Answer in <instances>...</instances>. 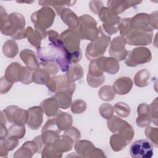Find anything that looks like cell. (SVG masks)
Masks as SVG:
<instances>
[{
  "mask_svg": "<svg viewBox=\"0 0 158 158\" xmlns=\"http://www.w3.org/2000/svg\"><path fill=\"white\" fill-rule=\"evenodd\" d=\"M72 94L65 92H57L54 96L59 108L67 109L72 105Z\"/></svg>",
  "mask_w": 158,
  "mask_h": 158,
  "instance_id": "obj_28",
  "label": "cell"
},
{
  "mask_svg": "<svg viewBox=\"0 0 158 158\" xmlns=\"http://www.w3.org/2000/svg\"><path fill=\"white\" fill-rule=\"evenodd\" d=\"M55 18V13L49 7L41 8L38 11L34 12L31 17V21L35 25V30L44 38L46 36V29L51 27Z\"/></svg>",
  "mask_w": 158,
  "mask_h": 158,
  "instance_id": "obj_2",
  "label": "cell"
},
{
  "mask_svg": "<svg viewBox=\"0 0 158 158\" xmlns=\"http://www.w3.org/2000/svg\"><path fill=\"white\" fill-rule=\"evenodd\" d=\"M63 20L70 29L76 30L79 23V18L70 9H63L59 14Z\"/></svg>",
  "mask_w": 158,
  "mask_h": 158,
  "instance_id": "obj_23",
  "label": "cell"
},
{
  "mask_svg": "<svg viewBox=\"0 0 158 158\" xmlns=\"http://www.w3.org/2000/svg\"><path fill=\"white\" fill-rule=\"evenodd\" d=\"M20 57L26 64V67L29 70H36L39 69L40 64L37 60L35 52L28 49L22 50L20 53Z\"/></svg>",
  "mask_w": 158,
  "mask_h": 158,
  "instance_id": "obj_21",
  "label": "cell"
},
{
  "mask_svg": "<svg viewBox=\"0 0 158 158\" xmlns=\"http://www.w3.org/2000/svg\"><path fill=\"white\" fill-rule=\"evenodd\" d=\"M114 107L112 105L105 103L102 104L99 107V112L102 117L106 119H110L113 116Z\"/></svg>",
  "mask_w": 158,
  "mask_h": 158,
  "instance_id": "obj_40",
  "label": "cell"
},
{
  "mask_svg": "<svg viewBox=\"0 0 158 158\" xmlns=\"http://www.w3.org/2000/svg\"><path fill=\"white\" fill-rule=\"evenodd\" d=\"M149 72L146 69H142L136 73L134 78L135 84L139 87L146 86L149 84Z\"/></svg>",
  "mask_w": 158,
  "mask_h": 158,
  "instance_id": "obj_33",
  "label": "cell"
},
{
  "mask_svg": "<svg viewBox=\"0 0 158 158\" xmlns=\"http://www.w3.org/2000/svg\"><path fill=\"white\" fill-rule=\"evenodd\" d=\"M8 151L6 150L4 148L0 146V156L1 157H6L7 155Z\"/></svg>",
  "mask_w": 158,
  "mask_h": 158,
  "instance_id": "obj_49",
  "label": "cell"
},
{
  "mask_svg": "<svg viewBox=\"0 0 158 158\" xmlns=\"http://www.w3.org/2000/svg\"><path fill=\"white\" fill-rule=\"evenodd\" d=\"M25 134V125L13 123L8 129V137L22 139Z\"/></svg>",
  "mask_w": 158,
  "mask_h": 158,
  "instance_id": "obj_34",
  "label": "cell"
},
{
  "mask_svg": "<svg viewBox=\"0 0 158 158\" xmlns=\"http://www.w3.org/2000/svg\"><path fill=\"white\" fill-rule=\"evenodd\" d=\"M18 143H19V141L17 139L7 137L1 140L0 146H1L6 150L9 151L13 150L18 145Z\"/></svg>",
  "mask_w": 158,
  "mask_h": 158,
  "instance_id": "obj_41",
  "label": "cell"
},
{
  "mask_svg": "<svg viewBox=\"0 0 158 158\" xmlns=\"http://www.w3.org/2000/svg\"><path fill=\"white\" fill-rule=\"evenodd\" d=\"M115 113L121 117H127L130 114V107L126 103L122 102H117L114 107Z\"/></svg>",
  "mask_w": 158,
  "mask_h": 158,
  "instance_id": "obj_38",
  "label": "cell"
},
{
  "mask_svg": "<svg viewBox=\"0 0 158 158\" xmlns=\"http://www.w3.org/2000/svg\"><path fill=\"white\" fill-rule=\"evenodd\" d=\"M73 141L70 137L65 135H62L53 145L58 151L62 153L70 151L73 148Z\"/></svg>",
  "mask_w": 158,
  "mask_h": 158,
  "instance_id": "obj_24",
  "label": "cell"
},
{
  "mask_svg": "<svg viewBox=\"0 0 158 158\" xmlns=\"http://www.w3.org/2000/svg\"><path fill=\"white\" fill-rule=\"evenodd\" d=\"M38 152V146L34 140L27 141L18 149L14 155V157H31L34 154Z\"/></svg>",
  "mask_w": 158,
  "mask_h": 158,
  "instance_id": "obj_19",
  "label": "cell"
},
{
  "mask_svg": "<svg viewBox=\"0 0 158 158\" xmlns=\"http://www.w3.org/2000/svg\"><path fill=\"white\" fill-rule=\"evenodd\" d=\"M125 37L127 43L130 45H149L152 42V33L132 29Z\"/></svg>",
  "mask_w": 158,
  "mask_h": 158,
  "instance_id": "obj_12",
  "label": "cell"
},
{
  "mask_svg": "<svg viewBox=\"0 0 158 158\" xmlns=\"http://www.w3.org/2000/svg\"><path fill=\"white\" fill-rule=\"evenodd\" d=\"M133 86V81L130 78L122 77L118 78L113 84V89L115 93L120 95L128 93Z\"/></svg>",
  "mask_w": 158,
  "mask_h": 158,
  "instance_id": "obj_20",
  "label": "cell"
},
{
  "mask_svg": "<svg viewBox=\"0 0 158 158\" xmlns=\"http://www.w3.org/2000/svg\"><path fill=\"white\" fill-rule=\"evenodd\" d=\"M151 122L150 115L148 113L140 114L137 117L136 122V125L141 127H144L148 126Z\"/></svg>",
  "mask_w": 158,
  "mask_h": 158,
  "instance_id": "obj_43",
  "label": "cell"
},
{
  "mask_svg": "<svg viewBox=\"0 0 158 158\" xmlns=\"http://www.w3.org/2000/svg\"><path fill=\"white\" fill-rule=\"evenodd\" d=\"M60 37L64 46L69 52H73L80 49V38L73 30L67 29L61 33Z\"/></svg>",
  "mask_w": 158,
  "mask_h": 158,
  "instance_id": "obj_15",
  "label": "cell"
},
{
  "mask_svg": "<svg viewBox=\"0 0 158 158\" xmlns=\"http://www.w3.org/2000/svg\"><path fill=\"white\" fill-rule=\"evenodd\" d=\"M128 143L119 134L114 133L110 139V144L114 151H120L123 149Z\"/></svg>",
  "mask_w": 158,
  "mask_h": 158,
  "instance_id": "obj_26",
  "label": "cell"
},
{
  "mask_svg": "<svg viewBox=\"0 0 158 158\" xmlns=\"http://www.w3.org/2000/svg\"><path fill=\"white\" fill-rule=\"evenodd\" d=\"M136 1H108L107 6L109 9L112 10L117 14L122 13L125 11L127 8L132 6V4L135 3Z\"/></svg>",
  "mask_w": 158,
  "mask_h": 158,
  "instance_id": "obj_27",
  "label": "cell"
},
{
  "mask_svg": "<svg viewBox=\"0 0 158 158\" xmlns=\"http://www.w3.org/2000/svg\"><path fill=\"white\" fill-rule=\"evenodd\" d=\"M99 31L101 36H99L98 38L92 41L87 46L86 56L88 60L96 59V57L102 55L109 44L110 38L104 31L102 27H99Z\"/></svg>",
  "mask_w": 158,
  "mask_h": 158,
  "instance_id": "obj_5",
  "label": "cell"
},
{
  "mask_svg": "<svg viewBox=\"0 0 158 158\" xmlns=\"http://www.w3.org/2000/svg\"><path fill=\"white\" fill-rule=\"evenodd\" d=\"M125 64L129 67H136L138 65L149 62L151 60V53L146 48H136L128 52Z\"/></svg>",
  "mask_w": 158,
  "mask_h": 158,
  "instance_id": "obj_7",
  "label": "cell"
},
{
  "mask_svg": "<svg viewBox=\"0 0 158 158\" xmlns=\"http://www.w3.org/2000/svg\"><path fill=\"white\" fill-rule=\"evenodd\" d=\"M2 52L7 57L13 58L18 53V46L14 40H7L2 46Z\"/></svg>",
  "mask_w": 158,
  "mask_h": 158,
  "instance_id": "obj_31",
  "label": "cell"
},
{
  "mask_svg": "<svg viewBox=\"0 0 158 158\" xmlns=\"http://www.w3.org/2000/svg\"><path fill=\"white\" fill-rule=\"evenodd\" d=\"M96 25L94 19L85 14L80 17L78 27L73 30L80 39L93 41L99 37L100 33Z\"/></svg>",
  "mask_w": 158,
  "mask_h": 158,
  "instance_id": "obj_3",
  "label": "cell"
},
{
  "mask_svg": "<svg viewBox=\"0 0 158 158\" xmlns=\"http://www.w3.org/2000/svg\"><path fill=\"white\" fill-rule=\"evenodd\" d=\"M41 64L51 75H56L58 72L59 68L54 62H42Z\"/></svg>",
  "mask_w": 158,
  "mask_h": 158,
  "instance_id": "obj_44",
  "label": "cell"
},
{
  "mask_svg": "<svg viewBox=\"0 0 158 158\" xmlns=\"http://www.w3.org/2000/svg\"><path fill=\"white\" fill-rule=\"evenodd\" d=\"M25 36L28 38V41L32 46H35L36 49H38L40 47L42 38L35 30L34 31L31 27H28L25 29Z\"/></svg>",
  "mask_w": 158,
  "mask_h": 158,
  "instance_id": "obj_32",
  "label": "cell"
},
{
  "mask_svg": "<svg viewBox=\"0 0 158 158\" xmlns=\"http://www.w3.org/2000/svg\"><path fill=\"white\" fill-rule=\"evenodd\" d=\"M56 124L60 131L65 130L72 124V117L67 113L59 114L56 118Z\"/></svg>",
  "mask_w": 158,
  "mask_h": 158,
  "instance_id": "obj_29",
  "label": "cell"
},
{
  "mask_svg": "<svg viewBox=\"0 0 158 158\" xmlns=\"http://www.w3.org/2000/svg\"><path fill=\"white\" fill-rule=\"evenodd\" d=\"M4 77L12 83L20 81L28 85L33 81V73L31 70L17 62H12L7 67Z\"/></svg>",
  "mask_w": 158,
  "mask_h": 158,
  "instance_id": "obj_4",
  "label": "cell"
},
{
  "mask_svg": "<svg viewBox=\"0 0 158 158\" xmlns=\"http://www.w3.org/2000/svg\"><path fill=\"white\" fill-rule=\"evenodd\" d=\"M104 79L105 77L103 75V71L97 64L96 59L92 60L89 64L87 75L88 85L91 87H98L104 82Z\"/></svg>",
  "mask_w": 158,
  "mask_h": 158,
  "instance_id": "obj_14",
  "label": "cell"
},
{
  "mask_svg": "<svg viewBox=\"0 0 158 158\" xmlns=\"http://www.w3.org/2000/svg\"><path fill=\"white\" fill-rule=\"evenodd\" d=\"M7 135H8V130L6 129V124L3 123H1V131H0L1 140L5 139Z\"/></svg>",
  "mask_w": 158,
  "mask_h": 158,
  "instance_id": "obj_48",
  "label": "cell"
},
{
  "mask_svg": "<svg viewBox=\"0 0 158 158\" xmlns=\"http://www.w3.org/2000/svg\"><path fill=\"white\" fill-rule=\"evenodd\" d=\"M13 83L8 81L4 77L1 78L0 83V92L2 94H6L11 88Z\"/></svg>",
  "mask_w": 158,
  "mask_h": 158,
  "instance_id": "obj_47",
  "label": "cell"
},
{
  "mask_svg": "<svg viewBox=\"0 0 158 158\" xmlns=\"http://www.w3.org/2000/svg\"><path fill=\"white\" fill-rule=\"evenodd\" d=\"M154 128L148 127L145 130V134L148 139H150L153 144H155L156 147H157V130H156L152 134Z\"/></svg>",
  "mask_w": 158,
  "mask_h": 158,
  "instance_id": "obj_46",
  "label": "cell"
},
{
  "mask_svg": "<svg viewBox=\"0 0 158 158\" xmlns=\"http://www.w3.org/2000/svg\"><path fill=\"white\" fill-rule=\"evenodd\" d=\"M4 112L8 122L25 125L27 122L28 113L27 110H23L16 106H10L4 110Z\"/></svg>",
  "mask_w": 158,
  "mask_h": 158,
  "instance_id": "obj_11",
  "label": "cell"
},
{
  "mask_svg": "<svg viewBox=\"0 0 158 158\" xmlns=\"http://www.w3.org/2000/svg\"><path fill=\"white\" fill-rule=\"evenodd\" d=\"M83 75L82 67L77 64H71L67 71L66 77L70 82H74L81 78Z\"/></svg>",
  "mask_w": 158,
  "mask_h": 158,
  "instance_id": "obj_25",
  "label": "cell"
},
{
  "mask_svg": "<svg viewBox=\"0 0 158 158\" xmlns=\"http://www.w3.org/2000/svg\"><path fill=\"white\" fill-rule=\"evenodd\" d=\"M48 89L52 92H65L72 95L75 89L74 82L69 81L66 76L60 75L52 77L46 85Z\"/></svg>",
  "mask_w": 158,
  "mask_h": 158,
  "instance_id": "obj_9",
  "label": "cell"
},
{
  "mask_svg": "<svg viewBox=\"0 0 158 158\" xmlns=\"http://www.w3.org/2000/svg\"><path fill=\"white\" fill-rule=\"evenodd\" d=\"M28 117L27 120L28 126L32 130H38L43 122V110L40 106H35L28 110Z\"/></svg>",
  "mask_w": 158,
  "mask_h": 158,
  "instance_id": "obj_17",
  "label": "cell"
},
{
  "mask_svg": "<svg viewBox=\"0 0 158 158\" xmlns=\"http://www.w3.org/2000/svg\"><path fill=\"white\" fill-rule=\"evenodd\" d=\"M98 14L103 22L102 28L107 35H111L118 31L121 19L115 12L108 7H102Z\"/></svg>",
  "mask_w": 158,
  "mask_h": 158,
  "instance_id": "obj_6",
  "label": "cell"
},
{
  "mask_svg": "<svg viewBox=\"0 0 158 158\" xmlns=\"http://www.w3.org/2000/svg\"><path fill=\"white\" fill-rule=\"evenodd\" d=\"M130 153L135 158H151L153 156V145L148 139L133 142L130 147Z\"/></svg>",
  "mask_w": 158,
  "mask_h": 158,
  "instance_id": "obj_8",
  "label": "cell"
},
{
  "mask_svg": "<svg viewBox=\"0 0 158 158\" xmlns=\"http://www.w3.org/2000/svg\"><path fill=\"white\" fill-rule=\"evenodd\" d=\"M115 91L113 88L110 86H104L98 91L99 98L104 101H112L115 97Z\"/></svg>",
  "mask_w": 158,
  "mask_h": 158,
  "instance_id": "obj_35",
  "label": "cell"
},
{
  "mask_svg": "<svg viewBox=\"0 0 158 158\" xmlns=\"http://www.w3.org/2000/svg\"><path fill=\"white\" fill-rule=\"evenodd\" d=\"M131 27L132 29L146 32H152L154 29L150 23L149 15L146 14H136L131 18Z\"/></svg>",
  "mask_w": 158,
  "mask_h": 158,
  "instance_id": "obj_16",
  "label": "cell"
},
{
  "mask_svg": "<svg viewBox=\"0 0 158 158\" xmlns=\"http://www.w3.org/2000/svg\"><path fill=\"white\" fill-rule=\"evenodd\" d=\"M1 31L6 36H10L14 40H22L26 38L24 30L25 19L17 12L7 15L2 7H1Z\"/></svg>",
  "mask_w": 158,
  "mask_h": 158,
  "instance_id": "obj_1",
  "label": "cell"
},
{
  "mask_svg": "<svg viewBox=\"0 0 158 158\" xmlns=\"http://www.w3.org/2000/svg\"><path fill=\"white\" fill-rule=\"evenodd\" d=\"M50 79L49 73L44 69H38L33 73V81L37 84L46 85Z\"/></svg>",
  "mask_w": 158,
  "mask_h": 158,
  "instance_id": "obj_30",
  "label": "cell"
},
{
  "mask_svg": "<svg viewBox=\"0 0 158 158\" xmlns=\"http://www.w3.org/2000/svg\"><path fill=\"white\" fill-rule=\"evenodd\" d=\"M126 43L127 41L125 37L120 36L115 38L111 41L109 50L110 56L117 60L125 59L128 55V51L125 48Z\"/></svg>",
  "mask_w": 158,
  "mask_h": 158,
  "instance_id": "obj_13",
  "label": "cell"
},
{
  "mask_svg": "<svg viewBox=\"0 0 158 158\" xmlns=\"http://www.w3.org/2000/svg\"><path fill=\"white\" fill-rule=\"evenodd\" d=\"M126 122V121L122 120L121 118L116 117L112 116L107 122L108 128L114 133H117L119 129L123 126V125Z\"/></svg>",
  "mask_w": 158,
  "mask_h": 158,
  "instance_id": "obj_37",
  "label": "cell"
},
{
  "mask_svg": "<svg viewBox=\"0 0 158 158\" xmlns=\"http://www.w3.org/2000/svg\"><path fill=\"white\" fill-rule=\"evenodd\" d=\"M71 110L75 114H81L83 112L86 108V104L85 101L80 99L75 100L72 103Z\"/></svg>",
  "mask_w": 158,
  "mask_h": 158,
  "instance_id": "obj_42",
  "label": "cell"
},
{
  "mask_svg": "<svg viewBox=\"0 0 158 158\" xmlns=\"http://www.w3.org/2000/svg\"><path fill=\"white\" fill-rule=\"evenodd\" d=\"M40 107L48 117H54L59 114V107L54 98H47L43 101Z\"/></svg>",
  "mask_w": 158,
  "mask_h": 158,
  "instance_id": "obj_22",
  "label": "cell"
},
{
  "mask_svg": "<svg viewBox=\"0 0 158 158\" xmlns=\"http://www.w3.org/2000/svg\"><path fill=\"white\" fill-rule=\"evenodd\" d=\"M75 149L80 157H106L104 152L94 147L93 144L87 140H81L76 142Z\"/></svg>",
  "mask_w": 158,
  "mask_h": 158,
  "instance_id": "obj_10",
  "label": "cell"
},
{
  "mask_svg": "<svg viewBox=\"0 0 158 158\" xmlns=\"http://www.w3.org/2000/svg\"><path fill=\"white\" fill-rule=\"evenodd\" d=\"M120 33L122 36H127L132 30L131 27V18H126L123 19L119 24Z\"/></svg>",
  "mask_w": 158,
  "mask_h": 158,
  "instance_id": "obj_39",
  "label": "cell"
},
{
  "mask_svg": "<svg viewBox=\"0 0 158 158\" xmlns=\"http://www.w3.org/2000/svg\"><path fill=\"white\" fill-rule=\"evenodd\" d=\"M42 157H61L62 153L58 151L53 144H45L41 151Z\"/></svg>",
  "mask_w": 158,
  "mask_h": 158,
  "instance_id": "obj_36",
  "label": "cell"
},
{
  "mask_svg": "<svg viewBox=\"0 0 158 158\" xmlns=\"http://www.w3.org/2000/svg\"><path fill=\"white\" fill-rule=\"evenodd\" d=\"M64 135H65L67 136L70 137L74 143L78 140L81 136L80 131L75 127H70L68 129L65 130Z\"/></svg>",
  "mask_w": 158,
  "mask_h": 158,
  "instance_id": "obj_45",
  "label": "cell"
},
{
  "mask_svg": "<svg viewBox=\"0 0 158 158\" xmlns=\"http://www.w3.org/2000/svg\"><path fill=\"white\" fill-rule=\"evenodd\" d=\"M97 64L99 68L111 75L115 74L119 70V64L117 59L114 57H102L96 59Z\"/></svg>",
  "mask_w": 158,
  "mask_h": 158,
  "instance_id": "obj_18",
  "label": "cell"
}]
</instances>
